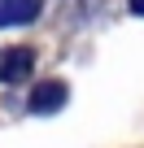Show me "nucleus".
<instances>
[{
	"instance_id": "1",
	"label": "nucleus",
	"mask_w": 144,
	"mask_h": 148,
	"mask_svg": "<svg viewBox=\"0 0 144 148\" xmlns=\"http://www.w3.org/2000/svg\"><path fill=\"white\" fill-rule=\"evenodd\" d=\"M31 65H35L31 48H9L5 57H0V83H22L31 74Z\"/></svg>"
},
{
	"instance_id": "2",
	"label": "nucleus",
	"mask_w": 144,
	"mask_h": 148,
	"mask_svg": "<svg viewBox=\"0 0 144 148\" xmlns=\"http://www.w3.org/2000/svg\"><path fill=\"white\" fill-rule=\"evenodd\" d=\"M65 105V83H39L35 92H31V100H26V109L31 113H52V109H61Z\"/></svg>"
},
{
	"instance_id": "3",
	"label": "nucleus",
	"mask_w": 144,
	"mask_h": 148,
	"mask_svg": "<svg viewBox=\"0 0 144 148\" xmlns=\"http://www.w3.org/2000/svg\"><path fill=\"white\" fill-rule=\"evenodd\" d=\"M39 18V0H0V31Z\"/></svg>"
},
{
	"instance_id": "4",
	"label": "nucleus",
	"mask_w": 144,
	"mask_h": 148,
	"mask_svg": "<svg viewBox=\"0 0 144 148\" xmlns=\"http://www.w3.org/2000/svg\"><path fill=\"white\" fill-rule=\"evenodd\" d=\"M127 5H131V13H140V18H144V0H127Z\"/></svg>"
}]
</instances>
